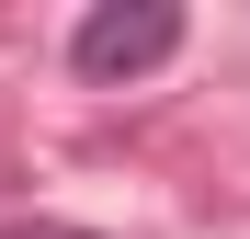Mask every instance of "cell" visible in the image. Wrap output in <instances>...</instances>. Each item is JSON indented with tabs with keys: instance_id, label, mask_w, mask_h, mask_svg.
I'll use <instances>...</instances> for the list:
<instances>
[{
	"instance_id": "obj_2",
	"label": "cell",
	"mask_w": 250,
	"mask_h": 239,
	"mask_svg": "<svg viewBox=\"0 0 250 239\" xmlns=\"http://www.w3.org/2000/svg\"><path fill=\"white\" fill-rule=\"evenodd\" d=\"M0 239H103V228H68V217H12Z\"/></svg>"
},
{
	"instance_id": "obj_1",
	"label": "cell",
	"mask_w": 250,
	"mask_h": 239,
	"mask_svg": "<svg viewBox=\"0 0 250 239\" xmlns=\"http://www.w3.org/2000/svg\"><path fill=\"white\" fill-rule=\"evenodd\" d=\"M171 57H182V12L171 0H103V12H80V34H68L80 80H148Z\"/></svg>"
}]
</instances>
